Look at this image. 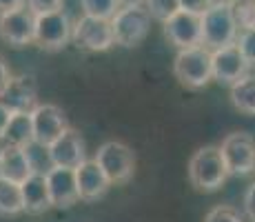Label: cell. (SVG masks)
Segmentation results:
<instances>
[{
    "label": "cell",
    "instance_id": "1",
    "mask_svg": "<svg viewBox=\"0 0 255 222\" xmlns=\"http://www.w3.org/2000/svg\"><path fill=\"white\" fill-rule=\"evenodd\" d=\"M229 178L227 162L222 158V151L215 145L200 147L189 160V180L198 191L213 194L222 189V185Z\"/></svg>",
    "mask_w": 255,
    "mask_h": 222
},
{
    "label": "cell",
    "instance_id": "2",
    "mask_svg": "<svg viewBox=\"0 0 255 222\" xmlns=\"http://www.w3.org/2000/svg\"><path fill=\"white\" fill-rule=\"evenodd\" d=\"M238 33L240 29L233 16L231 0L229 2H213L202 13V44L209 51H218L222 47L235 44Z\"/></svg>",
    "mask_w": 255,
    "mask_h": 222
},
{
    "label": "cell",
    "instance_id": "3",
    "mask_svg": "<svg viewBox=\"0 0 255 222\" xmlns=\"http://www.w3.org/2000/svg\"><path fill=\"white\" fill-rule=\"evenodd\" d=\"M173 73L186 89H202L213 80V53L204 44L180 49L173 60Z\"/></svg>",
    "mask_w": 255,
    "mask_h": 222
},
{
    "label": "cell",
    "instance_id": "4",
    "mask_svg": "<svg viewBox=\"0 0 255 222\" xmlns=\"http://www.w3.org/2000/svg\"><path fill=\"white\" fill-rule=\"evenodd\" d=\"M151 13L146 11L144 2H131L122 4L118 13L111 18V29H114L116 44L125 49L138 47V44L149 36L151 29Z\"/></svg>",
    "mask_w": 255,
    "mask_h": 222
},
{
    "label": "cell",
    "instance_id": "5",
    "mask_svg": "<svg viewBox=\"0 0 255 222\" xmlns=\"http://www.w3.org/2000/svg\"><path fill=\"white\" fill-rule=\"evenodd\" d=\"M93 160L111 180V185H127L135 171V154L129 145L120 140H109L98 147Z\"/></svg>",
    "mask_w": 255,
    "mask_h": 222
},
{
    "label": "cell",
    "instance_id": "6",
    "mask_svg": "<svg viewBox=\"0 0 255 222\" xmlns=\"http://www.w3.org/2000/svg\"><path fill=\"white\" fill-rule=\"evenodd\" d=\"M229 176H249L255 171V140L247 131H233L220 145Z\"/></svg>",
    "mask_w": 255,
    "mask_h": 222
},
{
    "label": "cell",
    "instance_id": "7",
    "mask_svg": "<svg viewBox=\"0 0 255 222\" xmlns=\"http://www.w3.org/2000/svg\"><path fill=\"white\" fill-rule=\"evenodd\" d=\"M73 24L65 11H49L36 16V44L45 51H60L71 40Z\"/></svg>",
    "mask_w": 255,
    "mask_h": 222
},
{
    "label": "cell",
    "instance_id": "8",
    "mask_svg": "<svg viewBox=\"0 0 255 222\" xmlns=\"http://www.w3.org/2000/svg\"><path fill=\"white\" fill-rule=\"evenodd\" d=\"M0 40L16 49L36 42V13L27 4L2 13L0 16Z\"/></svg>",
    "mask_w": 255,
    "mask_h": 222
},
{
    "label": "cell",
    "instance_id": "9",
    "mask_svg": "<svg viewBox=\"0 0 255 222\" xmlns=\"http://www.w3.org/2000/svg\"><path fill=\"white\" fill-rule=\"evenodd\" d=\"M71 40L78 47L87 49V51H109L116 44L114 40V29H111V20L105 18H91L85 16L73 24Z\"/></svg>",
    "mask_w": 255,
    "mask_h": 222
},
{
    "label": "cell",
    "instance_id": "10",
    "mask_svg": "<svg viewBox=\"0 0 255 222\" xmlns=\"http://www.w3.org/2000/svg\"><path fill=\"white\" fill-rule=\"evenodd\" d=\"M162 27L166 40L178 49H191L202 44V16H198V13H189L180 9L175 16L162 22Z\"/></svg>",
    "mask_w": 255,
    "mask_h": 222
},
{
    "label": "cell",
    "instance_id": "11",
    "mask_svg": "<svg viewBox=\"0 0 255 222\" xmlns=\"http://www.w3.org/2000/svg\"><path fill=\"white\" fill-rule=\"evenodd\" d=\"M31 122H33V140L45 147L53 145L62 133L69 129L65 111L58 105H51V102L38 105L31 111Z\"/></svg>",
    "mask_w": 255,
    "mask_h": 222
},
{
    "label": "cell",
    "instance_id": "12",
    "mask_svg": "<svg viewBox=\"0 0 255 222\" xmlns=\"http://www.w3.org/2000/svg\"><path fill=\"white\" fill-rule=\"evenodd\" d=\"M211 53H213V80H218L220 85L233 87L249 76L251 65L242 56L238 44H229V47H222Z\"/></svg>",
    "mask_w": 255,
    "mask_h": 222
},
{
    "label": "cell",
    "instance_id": "13",
    "mask_svg": "<svg viewBox=\"0 0 255 222\" xmlns=\"http://www.w3.org/2000/svg\"><path fill=\"white\" fill-rule=\"evenodd\" d=\"M0 100L11 113H31L38 107L36 78L31 73H20V76L11 78Z\"/></svg>",
    "mask_w": 255,
    "mask_h": 222
},
{
    "label": "cell",
    "instance_id": "14",
    "mask_svg": "<svg viewBox=\"0 0 255 222\" xmlns=\"http://www.w3.org/2000/svg\"><path fill=\"white\" fill-rule=\"evenodd\" d=\"M45 176H47L49 196H51V207H56V209H69V207H73L78 200H80L76 169L51 167Z\"/></svg>",
    "mask_w": 255,
    "mask_h": 222
},
{
    "label": "cell",
    "instance_id": "15",
    "mask_svg": "<svg viewBox=\"0 0 255 222\" xmlns=\"http://www.w3.org/2000/svg\"><path fill=\"white\" fill-rule=\"evenodd\" d=\"M49 156H51L53 167H67V169H78L87 160L85 140L76 129H67L53 145H49Z\"/></svg>",
    "mask_w": 255,
    "mask_h": 222
},
{
    "label": "cell",
    "instance_id": "16",
    "mask_svg": "<svg viewBox=\"0 0 255 222\" xmlns=\"http://www.w3.org/2000/svg\"><path fill=\"white\" fill-rule=\"evenodd\" d=\"M76 180H78V194L80 200L85 202H96L109 191L111 180L102 171V167L96 160H85L76 169Z\"/></svg>",
    "mask_w": 255,
    "mask_h": 222
},
{
    "label": "cell",
    "instance_id": "17",
    "mask_svg": "<svg viewBox=\"0 0 255 222\" xmlns=\"http://www.w3.org/2000/svg\"><path fill=\"white\" fill-rule=\"evenodd\" d=\"M20 191H22V205H24L27 214L40 216L51 209V196H49L45 174H36V171H33L20 185Z\"/></svg>",
    "mask_w": 255,
    "mask_h": 222
},
{
    "label": "cell",
    "instance_id": "18",
    "mask_svg": "<svg viewBox=\"0 0 255 222\" xmlns=\"http://www.w3.org/2000/svg\"><path fill=\"white\" fill-rule=\"evenodd\" d=\"M31 174H33V169H31V162H29L24 147L4 145L2 158H0V176L22 185Z\"/></svg>",
    "mask_w": 255,
    "mask_h": 222
},
{
    "label": "cell",
    "instance_id": "19",
    "mask_svg": "<svg viewBox=\"0 0 255 222\" xmlns=\"http://www.w3.org/2000/svg\"><path fill=\"white\" fill-rule=\"evenodd\" d=\"M2 140L13 147H27L29 142H33L31 113H11V120H9Z\"/></svg>",
    "mask_w": 255,
    "mask_h": 222
},
{
    "label": "cell",
    "instance_id": "20",
    "mask_svg": "<svg viewBox=\"0 0 255 222\" xmlns=\"http://www.w3.org/2000/svg\"><path fill=\"white\" fill-rule=\"evenodd\" d=\"M22 211H24V205H22L20 185L0 176V216L2 218H11V216H18Z\"/></svg>",
    "mask_w": 255,
    "mask_h": 222
},
{
    "label": "cell",
    "instance_id": "21",
    "mask_svg": "<svg viewBox=\"0 0 255 222\" xmlns=\"http://www.w3.org/2000/svg\"><path fill=\"white\" fill-rule=\"evenodd\" d=\"M231 102L240 113L255 116V76H247L231 87Z\"/></svg>",
    "mask_w": 255,
    "mask_h": 222
},
{
    "label": "cell",
    "instance_id": "22",
    "mask_svg": "<svg viewBox=\"0 0 255 222\" xmlns=\"http://www.w3.org/2000/svg\"><path fill=\"white\" fill-rule=\"evenodd\" d=\"M122 4H125L122 0H80V7L85 16L105 18V20H111Z\"/></svg>",
    "mask_w": 255,
    "mask_h": 222
},
{
    "label": "cell",
    "instance_id": "23",
    "mask_svg": "<svg viewBox=\"0 0 255 222\" xmlns=\"http://www.w3.org/2000/svg\"><path fill=\"white\" fill-rule=\"evenodd\" d=\"M24 151H27V158H29V162H31V169L36 171V174H47V171L53 167L51 156H49V147L33 140L24 147Z\"/></svg>",
    "mask_w": 255,
    "mask_h": 222
},
{
    "label": "cell",
    "instance_id": "24",
    "mask_svg": "<svg viewBox=\"0 0 255 222\" xmlns=\"http://www.w3.org/2000/svg\"><path fill=\"white\" fill-rule=\"evenodd\" d=\"M238 29H255V0H231Z\"/></svg>",
    "mask_w": 255,
    "mask_h": 222
},
{
    "label": "cell",
    "instance_id": "25",
    "mask_svg": "<svg viewBox=\"0 0 255 222\" xmlns=\"http://www.w3.org/2000/svg\"><path fill=\"white\" fill-rule=\"evenodd\" d=\"M144 7L153 20L166 22L171 16L180 11V0H144Z\"/></svg>",
    "mask_w": 255,
    "mask_h": 222
},
{
    "label": "cell",
    "instance_id": "26",
    "mask_svg": "<svg viewBox=\"0 0 255 222\" xmlns=\"http://www.w3.org/2000/svg\"><path fill=\"white\" fill-rule=\"evenodd\" d=\"M238 49L242 51V56L247 58V62L251 67H255V29H244L238 33Z\"/></svg>",
    "mask_w": 255,
    "mask_h": 222
},
{
    "label": "cell",
    "instance_id": "27",
    "mask_svg": "<svg viewBox=\"0 0 255 222\" xmlns=\"http://www.w3.org/2000/svg\"><path fill=\"white\" fill-rule=\"evenodd\" d=\"M204 222H244V220H242V216L233 209V207L220 205V207H215V209L209 211Z\"/></svg>",
    "mask_w": 255,
    "mask_h": 222
},
{
    "label": "cell",
    "instance_id": "28",
    "mask_svg": "<svg viewBox=\"0 0 255 222\" xmlns=\"http://www.w3.org/2000/svg\"><path fill=\"white\" fill-rule=\"evenodd\" d=\"M62 2H65V0H24V4H27L36 16H40V13H49V11H60Z\"/></svg>",
    "mask_w": 255,
    "mask_h": 222
},
{
    "label": "cell",
    "instance_id": "29",
    "mask_svg": "<svg viewBox=\"0 0 255 222\" xmlns=\"http://www.w3.org/2000/svg\"><path fill=\"white\" fill-rule=\"evenodd\" d=\"M211 4H213L211 0H180V9H182V11L198 13V16H202Z\"/></svg>",
    "mask_w": 255,
    "mask_h": 222
},
{
    "label": "cell",
    "instance_id": "30",
    "mask_svg": "<svg viewBox=\"0 0 255 222\" xmlns=\"http://www.w3.org/2000/svg\"><path fill=\"white\" fill-rule=\"evenodd\" d=\"M11 69H9L7 60H4V56L0 53V96L4 93V89H7V85L11 82Z\"/></svg>",
    "mask_w": 255,
    "mask_h": 222
},
{
    "label": "cell",
    "instance_id": "31",
    "mask_svg": "<svg viewBox=\"0 0 255 222\" xmlns=\"http://www.w3.org/2000/svg\"><path fill=\"white\" fill-rule=\"evenodd\" d=\"M244 211H247V216L255 222V182L247 189V194H244Z\"/></svg>",
    "mask_w": 255,
    "mask_h": 222
},
{
    "label": "cell",
    "instance_id": "32",
    "mask_svg": "<svg viewBox=\"0 0 255 222\" xmlns=\"http://www.w3.org/2000/svg\"><path fill=\"white\" fill-rule=\"evenodd\" d=\"M9 120H11V111L2 105V100H0V140L4 138V131H7Z\"/></svg>",
    "mask_w": 255,
    "mask_h": 222
},
{
    "label": "cell",
    "instance_id": "33",
    "mask_svg": "<svg viewBox=\"0 0 255 222\" xmlns=\"http://www.w3.org/2000/svg\"><path fill=\"white\" fill-rule=\"evenodd\" d=\"M20 7H24V0H0V16L13 11V9H20Z\"/></svg>",
    "mask_w": 255,
    "mask_h": 222
},
{
    "label": "cell",
    "instance_id": "34",
    "mask_svg": "<svg viewBox=\"0 0 255 222\" xmlns=\"http://www.w3.org/2000/svg\"><path fill=\"white\" fill-rule=\"evenodd\" d=\"M125 4H131V2H144V0H122Z\"/></svg>",
    "mask_w": 255,
    "mask_h": 222
},
{
    "label": "cell",
    "instance_id": "35",
    "mask_svg": "<svg viewBox=\"0 0 255 222\" xmlns=\"http://www.w3.org/2000/svg\"><path fill=\"white\" fill-rule=\"evenodd\" d=\"M211 2H229V0H211Z\"/></svg>",
    "mask_w": 255,
    "mask_h": 222
},
{
    "label": "cell",
    "instance_id": "36",
    "mask_svg": "<svg viewBox=\"0 0 255 222\" xmlns=\"http://www.w3.org/2000/svg\"><path fill=\"white\" fill-rule=\"evenodd\" d=\"M0 158H2V147H0Z\"/></svg>",
    "mask_w": 255,
    "mask_h": 222
}]
</instances>
